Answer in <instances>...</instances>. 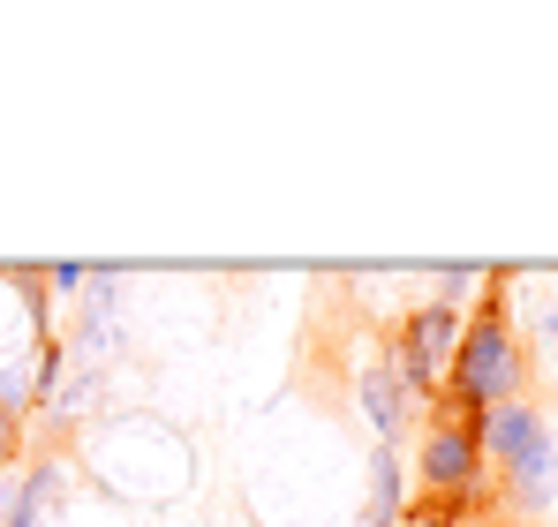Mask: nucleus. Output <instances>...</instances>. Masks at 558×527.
I'll use <instances>...</instances> for the list:
<instances>
[{
  "label": "nucleus",
  "mask_w": 558,
  "mask_h": 527,
  "mask_svg": "<svg viewBox=\"0 0 558 527\" xmlns=\"http://www.w3.org/2000/svg\"><path fill=\"white\" fill-rule=\"evenodd\" d=\"M529 340L513 324V302H506V271H490V294H475L461 324V347H453V369H446V392H438V422H461L475 430L490 407L506 400H529Z\"/></svg>",
  "instance_id": "nucleus-1"
},
{
  "label": "nucleus",
  "mask_w": 558,
  "mask_h": 527,
  "mask_svg": "<svg viewBox=\"0 0 558 527\" xmlns=\"http://www.w3.org/2000/svg\"><path fill=\"white\" fill-rule=\"evenodd\" d=\"M461 324H468V309H453V302H415V309L400 317V332H392V361H400V377H408V392H415L423 407H438V392H446Z\"/></svg>",
  "instance_id": "nucleus-2"
},
{
  "label": "nucleus",
  "mask_w": 558,
  "mask_h": 527,
  "mask_svg": "<svg viewBox=\"0 0 558 527\" xmlns=\"http://www.w3.org/2000/svg\"><path fill=\"white\" fill-rule=\"evenodd\" d=\"M483 475H490V459H483V444L475 430L461 422H423V444H415V482H423V498H453V505H475L483 498Z\"/></svg>",
  "instance_id": "nucleus-3"
},
{
  "label": "nucleus",
  "mask_w": 558,
  "mask_h": 527,
  "mask_svg": "<svg viewBox=\"0 0 558 527\" xmlns=\"http://www.w3.org/2000/svg\"><path fill=\"white\" fill-rule=\"evenodd\" d=\"M355 400H363V415H371V438L377 444H400V430L423 415V400L408 392V377H400L392 347H377V354L355 361Z\"/></svg>",
  "instance_id": "nucleus-4"
},
{
  "label": "nucleus",
  "mask_w": 558,
  "mask_h": 527,
  "mask_svg": "<svg viewBox=\"0 0 558 527\" xmlns=\"http://www.w3.org/2000/svg\"><path fill=\"white\" fill-rule=\"evenodd\" d=\"M475 444H483V459H490L498 475H513L529 452L551 444V415H544L536 400H506V407H490V415L475 422Z\"/></svg>",
  "instance_id": "nucleus-5"
},
{
  "label": "nucleus",
  "mask_w": 558,
  "mask_h": 527,
  "mask_svg": "<svg viewBox=\"0 0 558 527\" xmlns=\"http://www.w3.org/2000/svg\"><path fill=\"white\" fill-rule=\"evenodd\" d=\"M53 498H61V459L23 467V475H15V490H8V505H0V527H38Z\"/></svg>",
  "instance_id": "nucleus-6"
},
{
  "label": "nucleus",
  "mask_w": 558,
  "mask_h": 527,
  "mask_svg": "<svg viewBox=\"0 0 558 527\" xmlns=\"http://www.w3.org/2000/svg\"><path fill=\"white\" fill-rule=\"evenodd\" d=\"M408 513V467H400V444H377L371 452V527H400Z\"/></svg>",
  "instance_id": "nucleus-7"
},
{
  "label": "nucleus",
  "mask_w": 558,
  "mask_h": 527,
  "mask_svg": "<svg viewBox=\"0 0 558 527\" xmlns=\"http://www.w3.org/2000/svg\"><path fill=\"white\" fill-rule=\"evenodd\" d=\"M558 498V444H544V452H529L513 475H506V505L513 513H544Z\"/></svg>",
  "instance_id": "nucleus-8"
},
{
  "label": "nucleus",
  "mask_w": 558,
  "mask_h": 527,
  "mask_svg": "<svg viewBox=\"0 0 558 527\" xmlns=\"http://www.w3.org/2000/svg\"><path fill=\"white\" fill-rule=\"evenodd\" d=\"M468 513L475 505H453V498H408L400 527H468Z\"/></svg>",
  "instance_id": "nucleus-9"
},
{
  "label": "nucleus",
  "mask_w": 558,
  "mask_h": 527,
  "mask_svg": "<svg viewBox=\"0 0 558 527\" xmlns=\"http://www.w3.org/2000/svg\"><path fill=\"white\" fill-rule=\"evenodd\" d=\"M46 286H61V294H84V286H92V264H53V271H46Z\"/></svg>",
  "instance_id": "nucleus-10"
},
{
  "label": "nucleus",
  "mask_w": 558,
  "mask_h": 527,
  "mask_svg": "<svg viewBox=\"0 0 558 527\" xmlns=\"http://www.w3.org/2000/svg\"><path fill=\"white\" fill-rule=\"evenodd\" d=\"M536 347H544V354H558V302L544 309V317H536Z\"/></svg>",
  "instance_id": "nucleus-11"
},
{
  "label": "nucleus",
  "mask_w": 558,
  "mask_h": 527,
  "mask_svg": "<svg viewBox=\"0 0 558 527\" xmlns=\"http://www.w3.org/2000/svg\"><path fill=\"white\" fill-rule=\"evenodd\" d=\"M15 444H23V422H15V415H0V467L15 459Z\"/></svg>",
  "instance_id": "nucleus-12"
},
{
  "label": "nucleus",
  "mask_w": 558,
  "mask_h": 527,
  "mask_svg": "<svg viewBox=\"0 0 558 527\" xmlns=\"http://www.w3.org/2000/svg\"><path fill=\"white\" fill-rule=\"evenodd\" d=\"M363 527H371V520H363Z\"/></svg>",
  "instance_id": "nucleus-13"
}]
</instances>
